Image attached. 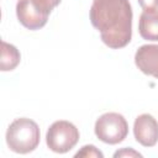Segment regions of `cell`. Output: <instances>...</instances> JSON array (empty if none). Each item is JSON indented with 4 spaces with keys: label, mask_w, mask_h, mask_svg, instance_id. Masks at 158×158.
Wrapping results in <instances>:
<instances>
[{
    "label": "cell",
    "mask_w": 158,
    "mask_h": 158,
    "mask_svg": "<svg viewBox=\"0 0 158 158\" xmlns=\"http://www.w3.org/2000/svg\"><path fill=\"white\" fill-rule=\"evenodd\" d=\"M16 16L23 27L32 31L42 28L48 21V16L44 15L32 0H19L16 4Z\"/></svg>",
    "instance_id": "5"
},
{
    "label": "cell",
    "mask_w": 158,
    "mask_h": 158,
    "mask_svg": "<svg viewBox=\"0 0 158 158\" xmlns=\"http://www.w3.org/2000/svg\"><path fill=\"white\" fill-rule=\"evenodd\" d=\"M41 132L38 125L27 117L14 120L6 130L5 139L7 147L20 154H27L40 144Z\"/></svg>",
    "instance_id": "2"
},
{
    "label": "cell",
    "mask_w": 158,
    "mask_h": 158,
    "mask_svg": "<svg viewBox=\"0 0 158 158\" xmlns=\"http://www.w3.org/2000/svg\"><path fill=\"white\" fill-rule=\"evenodd\" d=\"M21 60V54L19 49L5 41H1V58H0V68L2 72L14 70Z\"/></svg>",
    "instance_id": "9"
},
{
    "label": "cell",
    "mask_w": 158,
    "mask_h": 158,
    "mask_svg": "<svg viewBox=\"0 0 158 158\" xmlns=\"http://www.w3.org/2000/svg\"><path fill=\"white\" fill-rule=\"evenodd\" d=\"M138 32L143 40L158 41V9H143L139 15Z\"/></svg>",
    "instance_id": "8"
},
{
    "label": "cell",
    "mask_w": 158,
    "mask_h": 158,
    "mask_svg": "<svg viewBox=\"0 0 158 158\" xmlns=\"http://www.w3.org/2000/svg\"><path fill=\"white\" fill-rule=\"evenodd\" d=\"M89 16L109 48L120 49L130 43L133 16L130 0H93Z\"/></svg>",
    "instance_id": "1"
},
{
    "label": "cell",
    "mask_w": 158,
    "mask_h": 158,
    "mask_svg": "<svg viewBox=\"0 0 158 158\" xmlns=\"http://www.w3.org/2000/svg\"><path fill=\"white\" fill-rule=\"evenodd\" d=\"M135 64L144 74L158 79V44H143L135 53Z\"/></svg>",
    "instance_id": "7"
},
{
    "label": "cell",
    "mask_w": 158,
    "mask_h": 158,
    "mask_svg": "<svg viewBox=\"0 0 158 158\" xmlns=\"http://www.w3.org/2000/svg\"><path fill=\"white\" fill-rule=\"evenodd\" d=\"M94 132L101 142L107 144H117L127 137L128 123L121 114L106 112L95 121Z\"/></svg>",
    "instance_id": "4"
},
{
    "label": "cell",
    "mask_w": 158,
    "mask_h": 158,
    "mask_svg": "<svg viewBox=\"0 0 158 158\" xmlns=\"http://www.w3.org/2000/svg\"><path fill=\"white\" fill-rule=\"evenodd\" d=\"M114 157L115 158H117V157H142V154L138 153V152H136L132 148H122V149L115 152L114 153Z\"/></svg>",
    "instance_id": "12"
},
{
    "label": "cell",
    "mask_w": 158,
    "mask_h": 158,
    "mask_svg": "<svg viewBox=\"0 0 158 158\" xmlns=\"http://www.w3.org/2000/svg\"><path fill=\"white\" fill-rule=\"evenodd\" d=\"M142 9H158V0H138Z\"/></svg>",
    "instance_id": "13"
},
{
    "label": "cell",
    "mask_w": 158,
    "mask_h": 158,
    "mask_svg": "<svg viewBox=\"0 0 158 158\" xmlns=\"http://www.w3.org/2000/svg\"><path fill=\"white\" fill-rule=\"evenodd\" d=\"M32 1L47 16H49L52 10L60 4V0H32Z\"/></svg>",
    "instance_id": "10"
},
{
    "label": "cell",
    "mask_w": 158,
    "mask_h": 158,
    "mask_svg": "<svg viewBox=\"0 0 158 158\" xmlns=\"http://www.w3.org/2000/svg\"><path fill=\"white\" fill-rule=\"evenodd\" d=\"M133 135L139 144L144 147L156 146L158 142V121L149 114L137 116L133 123Z\"/></svg>",
    "instance_id": "6"
},
{
    "label": "cell",
    "mask_w": 158,
    "mask_h": 158,
    "mask_svg": "<svg viewBox=\"0 0 158 158\" xmlns=\"http://www.w3.org/2000/svg\"><path fill=\"white\" fill-rule=\"evenodd\" d=\"M75 157H98V158H102L104 154L95 146L86 144V146H83L81 149L75 153Z\"/></svg>",
    "instance_id": "11"
},
{
    "label": "cell",
    "mask_w": 158,
    "mask_h": 158,
    "mask_svg": "<svg viewBox=\"0 0 158 158\" xmlns=\"http://www.w3.org/2000/svg\"><path fill=\"white\" fill-rule=\"evenodd\" d=\"M79 130L67 120L54 121L47 130L46 143L54 153H67L79 141Z\"/></svg>",
    "instance_id": "3"
}]
</instances>
